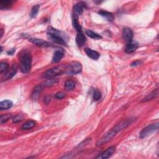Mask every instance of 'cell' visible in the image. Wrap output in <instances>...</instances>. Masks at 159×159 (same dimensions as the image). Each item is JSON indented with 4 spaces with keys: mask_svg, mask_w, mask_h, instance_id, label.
Returning a JSON list of instances; mask_svg holds the SVG:
<instances>
[{
    "mask_svg": "<svg viewBox=\"0 0 159 159\" xmlns=\"http://www.w3.org/2000/svg\"><path fill=\"white\" fill-rule=\"evenodd\" d=\"M133 121L134 119L129 118L128 119L123 121L122 122L119 123V124H117L115 127L112 128L111 130L108 131L102 138H101V139L97 142V145L99 146L107 143V142L111 140L118 132H121V131H123V129L128 127L129 125L133 122Z\"/></svg>",
    "mask_w": 159,
    "mask_h": 159,
    "instance_id": "6da1fadb",
    "label": "cell"
},
{
    "mask_svg": "<svg viewBox=\"0 0 159 159\" xmlns=\"http://www.w3.org/2000/svg\"><path fill=\"white\" fill-rule=\"evenodd\" d=\"M32 57L30 53L25 52L23 53L20 57L19 68L23 73H27L31 69Z\"/></svg>",
    "mask_w": 159,
    "mask_h": 159,
    "instance_id": "7a4b0ae2",
    "label": "cell"
},
{
    "mask_svg": "<svg viewBox=\"0 0 159 159\" xmlns=\"http://www.w3.org/2000/svg\"><path fill=\"white\" fill-rule=\"evenodd\" d=\"M49 39L52 40L56 43L62 45H66V42L62 36V32L52 27H49L47 32Z\"/></svg>",
    "mask_w": 159,
    "mask_h": 159,
    "instance_id": "3957f363",
    "label": "cell"
},
{
    "mask_svg": "<svg viewBox=\"0 0 159 159\" xmlns=\"http://www.w3.org/2000/svg\"><path fill=\"white\" fill-rule=\"evenodd\" d=\"M66 66H58L49 69L43 73L42 77L45 78H51L57 75H59L66 72Z\"/></svg>",
    "mask_w": 159,
    "mask_h": 159,
    "instance_id": "277c9868",
    "label": "cell"
},
{
    "mask_svg": "<svg viewBox=\"0 0 159 159\" xmlns=\"http://www.w3.org/2000/svg\"><path fill=\"white\" fill-rule=\"evenodd\" d=\"M82 70V66L80 63L78 62H73L66 66V73L69 74H77L80 73Z\"/></svg>",
    "mask_w": 159,
    "mask_h": 159,
    "instance_id": "5b68a950",
    "label": "cell"
},
{
    "mask_svg": "<svg viewBox=\"0 0 159 159\" xmlns=\"http://www.w3.org/2000/svg\"><path fill=\"white\" fill-rule=\"evenodd\" d=\"M158 123L152 124L147 125V127L144 128L140 132V137L145 138L151 134L152 133L158 130Z\"/></svg>",
    "mask_w": 159,
    "mask_h": 159,
    "instance_id": "8992f818",
    "label": "cell"
},
{
    "mask_svg": "<svg viewBox=\"0 0 159 159\" xmlns=\"http://www.w3.org/2000/svg\"><path fill=\"white\" fill-rule=\"evenodd\" d=\"M17 70H18L17 65L14 64L12 66V67L10 69H8L5 72V75H3V77L2 78V81L8 80L12 78L14 76L16 73L17 72Z\"/></svg>",
    "mask_w": 159,
    "mask_h": 159,
    "instance_id": "52a82bcc",
    "label": "cell"
},
{
    "mask_svg": "<svg viewBox=\"0 0 159 159\" xmlns=\"http://www.w3.org/2000/svg\"><path fill=\"white\" fill-rule=\"evenodd\" d=\"M123 37L127 42H131L133 38V32L132 29L128 27H124L123 30Z\"/></svg>",
    "mask_w": 159,
    "mask_h": 159,
    "instance_id": "ba28073f",
    "label": "cell"
},
{
    "mask_svg": "<svg viewBox=\"0 0 159 159\" xmlns=\"http://www.w3.org/2000/svg\"><path fill=\"white\" fill-rule=\"evenodd\" d=\"M29 40L32 44L39 46V47H50V46H51V43H49L47 41H45L42 39H40L37 38H30L29 39Z\"/></svg>",
    "mask_w": 159,
    "mask_h": 159,
    "instance_id": "9c48e42d",
    "label": "cell"
},
{
    "mask_svg": "<svg viewBox=\"0 0 159 159\" xmlns=\"http://www.w3.org/2000/svg\"><path fill=\"white\" fill-rule=\"evenodd\" d=\"M86 7L85 3L83 2H80L77 3L76 5L74 6L73 8V12H74V15H76L77 16H80L83 14V11Z\"/></svg>",
    "mask_w": 159,
    "mask_h": 159,
    "instance_id": "30bf717a",
    "label": "cell"
},
{
    "mask_svg": "<svg viewBox=\"0 0 159 159\" xmlns=\"http://www.w3.org/2000/svg\"><path fill=\"white\" fill-rule=\"evenodd\" d=\"M115 151L116 147L114 146H112V147H109L105 150V151H104L102 154H101V155L97 157V158H108L115 152Z\"/></svg>",
    "mask_w": 159,
    "mask_h": 159,
    "instance_id": "8fae6325",
    "label": "cell"
},
{
    "mask_svg": "<svg viewBox=\"0 0 159 159\" xmlns=\"http://www.w3.org/2000/svg\"><path fill=\"white\" fill-rule=\"evenodd\" d=\"M138 44L136 42H134L131 40V42H127L126 46H125V51L127 53H131L135 52L138 48Z\"/></svg>",
    "mask_w": 159,
    "mask_h": 159,
    "instance_id": "7c38bea8",
    "label": "cell"
},
{
    "mask_svg": "<svg viewBox=\"0 0 159 159\" xmlns=\"http://www.w3.org/2000/svg\"><path fill=\"white\" fill-rule=\"evenodd\" d=\"M44 87V86L41 84V85L36 86L34 88V90H33V91H32V93L31 94V98L33 100H37L39 98L40 93H42V90H43Z\"/></svg>",
    "mask_w": 159,
    "mask_h": 159,
    "instance_id": "4fadbf2b",
    "label": "cell"
},
{
    "mask_svg": "<svg viewBox=\"0 0 159 159\" xmlns=\"http://www.w3.org/2000/svg\"><path fill=\"white\" fill-rule=\"evenodd\" d=\"M85 51L86 53V55L88 56L90 58H91V59L98 60L99 58V56H100L99 53L98 52L94 51V50H93V49L86 48L85 49Z\"/></svg>",
    "mask_w": 159,
    "mask_h": 159,
    "instance_id": "5bb4252c",
    "label": "cell"
},
{
    "mask_svg": "<svg viewBox=\"0 0 159 159\" xmlns=\"http://www.w3.org/2000/svg\"><path fill=\"white\" fill-rule=\"evenodd\" d=\"M86 41V37L83 34V32L78 33L76 37V42L79 47H82L84 45Z\"/></svg>",
    "mask_w": 159,
    "mask_h": 159,
    "instance_id": "9a60e30c",
    "label": "cell"
},
{
    "mask_svg": "<svg viewBox=\"0 0 159 159\" xmlns=\"http://www.w3.org/2000/svg\"><path fill=\"white\" fill-rule=\"evenodd\" d=\"M78 16L76 15L73 16V19H72V24H73V26L75 29L78 33L80 32H82V27L81 26V25L80 24L78 23Z\"/></svg>",
    "mask_w": 159,
    "mask_h": 159,
    "instance_id": "2e32d148",
    "label": "cell"
},
{
    "mask_svg": "<svg viewBox=\"0 0 159 159\" xmlns=\"http://www.w3.org/2000/svg\"><path fill=\"white\" fill-rule=\"evenodd\" d=\"M64 53L62 51H56L52 57V62L57 63L58 62H60V60L63 58V57H64Z\"/></svg>",
    "mask_w": 159,
    "mask_h": 159,
    "instance_id": "e0dca14e",
    "label": "cell"
},
{
    "mask_svg": "<svg viewBox=\"0 0 159 159\" xmlns=\"http://www.w3.org/2000/svg\"><path fill=\"white\" fill-rule=\"evenodd\" d=\"M12 104L13 103L10 100H5L0 103V110L1 111L8 110L12 106Z\"/></svg>",
    "mask_w": 159,
    "mask_h": 159,
    "instance_id": "ac0fdd59",
    "label": "cell"
},
{
    "mask_svg": "<svg viewBox=\"0 0 159 159\" xmlns=\"http://www.w3.org/2000/svg\"><path fill=\"white\" fill-rule=\"evenodd\" d=\"M99 14L103 16V17H104V18H106L108 21H110V22L112 21L114 19V16L111 13V12H108L106 11H100L99 12Z\"/></svg>",
    "mask_w": 159,
    "mask_h": 159,
    "instance_id": "d6986e66",
    "label": "cell"
},
{
    "mask_svg": "<svg viewBox=\"0 0 159 159\" xmlns=\"http://www.w3.org/2000/svg\"><path fill=\"white\" fill-rule=\"evenodd\" d=\"M158 95V90L157 89L156 90H155L152 91L151 93L149 94L148 95L146 96V97L142 100V102H147L149 101H150L154 98H156Z\"/></svg>",
    "mask_w": 159,
    "mask_h": 159,
    "instance_id": "ffe728a7",
    "label": "cell"
},
{
    "mask_svg": "<svg viewBox=\"0 0 159 159\" xmlns=\"http://www.w3.org/2000/svg\"><path fill=\"white\" fill-rule=\"evenodd\" d=\"M13 1H10V0H3V1H0V9L6 10L10 8L12 5Z\"/></svg>",
    "mask_w": 159,
    "mask_h": 159,
    "instance_id": "44dd1931",
    "label": "cell"
},
{
    "mask_svg": "<svg viewBox=\"0 0 159 159\" xmlns=\"http://www.w3.org/2000/svg\"><path fill=\"white\" fill-rule=\"evenodd\" d=\"M36 125V122L34 121H29L25 123L21 127L22 130H28L34 127Z\"/></svg>",
    "mask_w": 159,
    "mask_h": 159,
    "instance_id": "7402d4cb",
    "label": "cell"
},
{
    "mask_svg": "<svg viewBox=\"0 0 159 159\" xmlns=\"http://www.w3.org/2000/svg\"><path fill=\"white\" fill-rule=\"evenodd\" d=\"M85 33L88 36H89L90 37H91V38L93 39L99 40V39H102V37L101 35H99V34H97V33H96L91 30H86Z\"/></svg>",
    "mask_w": 159,
    "mask_h": 159,
    "instance_id": "603a6c76",
    "label": "cell"
},
{
    "mask_svg": "<svg viewBox=\"0 0 159 159\" xmlns=\"http://www.w3.org/2000/svg\"><path fill=\"white\" fill-rule=\"evenodd\" d=\"M75 86V82L72 80H68L65 83V89L66 91L72 90Z\"/></svg>",
    "mask_w": 159,
    "mask_h": 159,
    "instance_id": "cb8c5ba5",
    "label": "cell"
},
{
    "mask_svg": "<svg viewBox=\"0 0 159 159\" xmlns=\"http://www.w3.org/2000/svg\"><path fill=\"white\" fill-rule=\"evenodd\" d=\"M58 82V79L51 78L47 80H45L42 85L44 86H51L55 85L56 83H57Z\"/></svg>",
    "mask_w": 159,
    "mask_h": 159,
    "instance_id": "d4e9b609",
    "label": "cell"
},
{
    "mask_svg": "<svg viewBox=\"0 0 159 159\" xmlns=\"http://www.w3.org/2000/svg\"><path fill=\"white\" fill-rule=\"evenodd\" d=\"M39 5H35L34 7H33L32 8L31 10V13H30V16L31 18H35L36 17L37 14H38V12H39Z\"/></svg>",
    "mask_w": 159,
    "mask_h": 159,
    "instance_id": "484cf974",
    "label": "cell"
},
{
    "mask_svg": "<svg viewBox=\"0 0 159 159\" xmlns=\"http://www.w3.org/2000/svg\"><path fill=\"white\" fill-rule=\"evenodd\" d=\"M12 118V116L10 114H3L1 116V118H0V123L1 124L6 123L7 121L10 119Z\"/></svg>",
    "mask_w": 159,
    "mask_h": 159,
    "instance_id": "4316f807",
    "label": "cell"
},
{
    "mask_svg": "<svg viewBox=\"0 0 159 159\" xmlns=\"http://www.w3.org/2000/svg\"><path fill=\"white\" fill-rule=\"evenodd\" d=\"M8 67H9V65H8V63L1 62L0 64V73H3V72H6L8 70Z\"/></svg>",
    "mask_w": 159,
    "mask_h": 159,
    "instance_id": "83f0119b",
    "label": "cell"
},
{
    "mask_svg": "<svg viewBox=\"0 0 159 159\" xmlns=\"http://www.w3.org/2000/svg\"><path fill=\"white\" fill-rule=\"evenodd\" d=\"M93 99L95 100V101H98L101 97V93L100 91H99L98 90H95L94 91L93 93Z\"/></svg>",
    "mask_w": 159,
    "mask_h": 159,
    "instance_id": "f1b7e54d",
    "label": "cell"
},
{
    "mask_svg": "<svg viewBox=\"0 0 159 159\" xmlns=\"http://www.w3.org/2000/svg\"><path fill=\"white\" fill-rule=\"evenodd\" d=\"M22 119H23L22 116L17 115L12 118V122H13L14 123H17L18 122H20V121L22 120Z\"/></svg>",
    "mask_w": 159,
    "mask_h": 159,
    "instance_id": "f546056e",
    "label": "cell"
},
{
    "mask_svg": "<svg viewBox=\"0 0 159 159\" xmlns=\"http://www.w3.org/2000/svg\"><path fill=\"white\" fill-rule=\"evenodd\" d=\"M65 97V94L64 93H63V92H58V93L55 95V97L57 99H60L64 98Z\"/></svg>",
    "mask_w": 159,
    "mask_h": 159,
    "instance_id": "4dcf8cb0",
    "label": "cell"
},
{
    "mask_svg": "<svg viewBox=\"0 0 159 159\" xmlns=\"http://www.w3.org/2000/svg\"><path fill=\"white\" fill-rule=\"evenodd\" d=\"M15 51H16V49L13 48V49H11V50H10V51H8L7 52V53L8 54V55L12 56V55H13L14 53L15 52Z\"/></svg>",
    "mask_w": 159,
    "mask_h": 159,
    "instance_id": "1f68e13d",
    "label": "cell"
},
{
    "mask_svg": "<svg viewBox=\"0 0 159 159\" xmlns=\"http://www.w3.org/2000/svg\"><path fill=\"white\" fill-rule=\"evenodd\" d=\"M140 64V61L139 60H136L134 62H133L131 64V66H137L138 65H139Z\"/></svg>",
    "mask_w": 159,
    "mask_h": 159,
    "instance_id": "d6a6232c",
    "label": "cell"
},
{
    "mask_svg": "<svg viewBox=\"0 0 159 159\" xmlns=\"http://www.w3.org/2000/svg\"><path fill=\"white\" fill-rule=\"evenodd\" d=\"M51 97H49V96H47V97H46L44 99V101L46 104H48L50 101H51Z\"/></svg>",
    "mask_w": 159,
    "mask_h": 159,
    "instance_id": "836d02e7",
    "label": "cell"
},
{
    "mask_svg": "<svg viewBox=\"0 0 159 159\" xmlns=\"http://www.w3.org/2000/svg\"><path fill=\"white\" fill-rule=\"evenodd\" d=\"M1 37H2L3 36V29H1Z\"/></svg>",
    "mask_w": 159,
    "mask_h": 159,
    "instance_id": "e575fe53",
    "label": "cell"
}]
</instances>
